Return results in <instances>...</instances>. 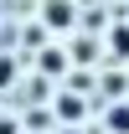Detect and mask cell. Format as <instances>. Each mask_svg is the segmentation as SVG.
Listing matches in <instances>:
<instances>
[{"mask_svg": "<svg viewBox=\"0 0 129 134\" xmlns=\"http://www.w3.org/2000/svg\"><path fill=\"white\" fill-rule=\"evenodd\" d=\"M114 52H119V57H129V26H119V31H114Z\"/></svg>", "mask_w": 129, "mask_h": 134, "instance_id": "3", "label": "cell"}, {"mask_svg": "<svg viewBox=\"0 0 129 134\" xmlns=\"http://www.w3.org/2000/svg\"><path fill=\"white\" fill-rule=\"evenodd\" d=\"M109 129L114 134H129V103H114L109 108Z\"/></svg>", "mask_w": 129, "mask_h": 134, "instance_id": "2", "label": "cell"}, {"mask_svg": "<svg viewBox=\"0 0 129 134\" xmlns=\"http://www.w3.org/2000/svg\"><path fill=\"white\" fill-rule=\"evenodd\" d=\"M0 134H16V129H10V124H5V119H0Z\"/></svg>", "mask_w": 129, "mask_h": 134, "instance_id": "4", "label": "cell"}, {"mask_svg": "<svg viewBox=\"0 0 129 134\" xmlns=\"http://www.w3.org/2000/svg\"><path fill=\"white\" fill-rule=\"evenodd\" d=\"M67 21H72V5L67 0H52L47 5V26H67Z\"/></svg>", "mask_w": 129, "mask_h": 134, "instance_id": "1", "label": "cell"}]
</instances>
